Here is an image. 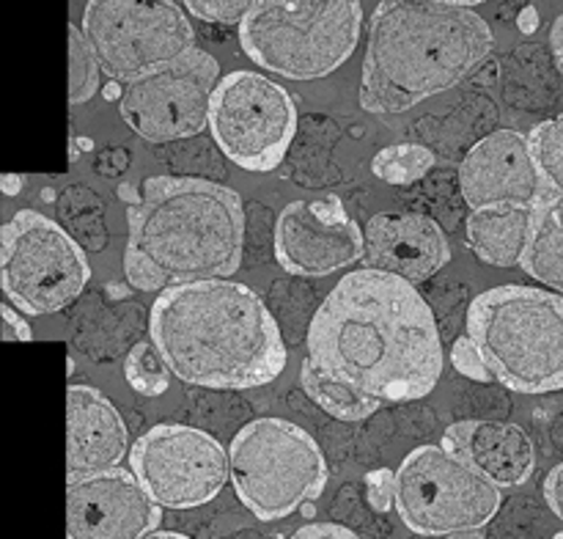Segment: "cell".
Returning <instances> with one entry per match:
<instances>
[{
    "label": "cell",
    "instance_id": "6da1fadb",
    "mask_svg": "<svg viewBox=\"0 0 563 539\" xmlns=\"http://www.w3.org/2000/svg\"><path fill=\"white\" fill-rule=\"evenodd\" d=\"M443 374L438 322L410 280L355 270L333 286L308 328L306 394L341 421L432 394Z\"/></svg>",
    "mask_w": 563,
    "mask_h": 539
},
{
    "label": "cell",
    "instance_id": "7a4b0ae2",
    "mask_svg": "<svg viewBox=\"0 0 563 539\" xmlns=\"http://www.w3.org/2000/svg\"><path fill=\"white\" fill-rule=\"evenodd\" d=\"M148 330L170 372L187 385L245 391L273 383L286 369L269 308L251 286L229 278L159 292Z\"/></svg>",
    "mask_w": 563,
    "mask_h": 539
},
{
    "label": "cell",
    "instance_id": "3957f363",
    "mask_svg": "<svg viewBox=\"0 0 563 539\" xmlns=\"http://www.w3.org/2000/svg\"><path fill=\"white\" fill-rule=\"evenodd\" d=\"M124 273L135 289L165 292L229 278L245 248L240 193L198 176H148L126 207Z\"/></svg>",
    "mask_w": 563,
    "mask_h": 539
},
{
    "label": "cell",
    "instance_id": "277c9868",
    "mask_svg": "<svg viewBox=\"0 0 563 539\" xmlns=\"http://www.w3.org/2000/svg\"><path fill=\"white\" fill-rule=\"evenodd\" d=\"M493 47V28L467 6L379 0L363 58V110L377 116L405 113L465 80Z\"/></svg>",
    "mask_w": 563,
    "mask_h": 539
},
{
    "label": "cell",
    "instance_id": "5b68a950",
    "mask_svg": "<svg viewBox=\"0 0 563 539\" xmlns=\"http://www.w3.org/2000/svg\"><path fill=\"white\" fill-rule=\"evenodd\" d=\"M467 336L495 383L517 394L563 388V295L522 284L482 292L467 308Z\"/></svg>",
    "mask_w": 563,
    "mask_h": 539
},
{
    "label": "cell",
    "instance_id": "8992f818",
    "mask_svg": "<svg viewBox=\"0 0 563 539\" xmlns=\"http://www.w3.org/2000/svg\"><path fill=\"white\" fill-rule=\"evenodd\" d=\"M361 28V0H256L240 44L253 64L286 80H319L350 61Z\"/></svg>",
    "mask_w": 563,
    "mask_h": 539
},
{
    "label": "cell",
    "instance_id": "52a82bcc",
    "mask_svg": "<svg viewBox=\"0 0 563 539\" xmlns=\"http://www.w3.org/2000/svg\"><path fill=\"white\" fill-rule=\"evenodd\" d=\"M234 493L258 520H280L317 501L328 462L317 440L286 418H256L229 446Z\"/></svg>",
    "mask_w": 563,
    "mask_h": 539
},
{
    "label": "cell",
    "instance_id": "ba28073f",
    "mask_svg": "<svg viewBox=\"0 0 563 539\" xmlns=\"http://www.w3.org/2000/svg\"><path fill=\"white\" fill-rule=\"evenodd\" d=\"M500 487L443 443L418 446L396 471V512L421 537L484 528L500 509Z\"/></svg>",
    "mask_w": 563,
    "mask_h": 539
},
{
    "label": "cell",
    "instance_id": "9c48e42d",
    "mask_svg": "<svg viewBox=\"0 0 563 539\" xmlns=\"http://www.w3.org/2000/svg\"><path fill=\"white\" fill-rule=\"evenodd\" d=\"M91 278L82 248L55 220L20 209L3 226L0 280L22 314L44 317L75 302Z\"/></svg>",
    "mask_w": 563,
    "mask_h": 539
},
{
    "label": "cell",
    "instance_id": "30bf717a",
    "mask_svg": "<svg viewBox=\"0 0 563 539\" xmlns=\"http://www.w3.org/2000/svg\"><path fill=\"white\" fill-rule=\"evenodd\" d=\"M80 28L104 75L124 86L196 47L176 0H88Z\"/></svg>",
    "mask_w": 563,
    "mask_h": 539
},
{
    "label": "cell",
    "instance_id": "8fae6325",
    "mask_svg": "<svg viewBox=\"0 0 563 539\" xmlns=\"http://www.w3.org/2000/svg\"><path fill=\"white\" fill-rule=\"evenodd\" d=\"M209 127L231 163L256 174L273 170L297 132L295 99L258 72H231L214 88Z\"/></svg>",
    "mask_w": 563,
    "mask_h": 539
},
{
    "label": "cell",
    "instance_id": "7c38bea8",
    "mask_svg": "<svg viewBox=\"0 0 563 539\" xmlns=\"http://www.w3.org/2000/svg\"><path fill=\"white\" fill-rule=\"evenodd\" d=\"M220 64L207 50L192 47L170 64L126 82L121 119L148 143L192 138L209 124Z\"/></svg>",
    "mask_w": 563,
    "mask_h": 539
},
{
    "label": "cell",
    "instance_id": "4fadbf2b",
    "mask_svg": "<svg viewBox=\"0 0 563 539\" xmlns=\"http://www.w3.org/2000/svg\"><path fill=\"white\" fill-rule=\"evenodd\" d=\"M132 473L163 509L203 506L231 479L229 451L187 424H157L132 443Z\"/></svg>",
    "mask_w": 563,
    "mask_h": 539
},
{
    "label": "cell",
    "instance_id": "5bb4252c",
    "mask_svg": "<svg viewBox=\"0 0 563 539\" xmlns=\"http://www.w3.org/2000/svg\"><path fill=\"white\" fill-rule=\"evenodd\" d=\"M366 253V237L335 196L291 201L275 223V256L295 275H322L350 267Z\"/></svg>",
    "mask_w": 563,
    "mask_h": 539
},
{
    "label": "cell",
    "instance_id": "9a60e30c",
    "mask_svg": "<svg viewBox=\"0 0 563 539\" xmlns=\"http://www.w3.org/2000/svg\"><path fill=\"white\" fill-rule=\"evenodd\" d=\"M163 522V506L124 468L66 482V539H143Z\"/></svg>",
    "mask_w": 563,
    "mask_h": 539
},
{
    "label": "cell",
    "instance_id": "2e32d148",
    "mask_svg": "<svg viewBox=\"0 0 563 539\" xmlns=\"http://www.w3.org/2000/svg\"><path fill=\"white\" fill-rule=\"evenodd\" d=\"M460 187L473 209L493 204L537 207L548 196L531 138L517 130H495L478 141L462 160Z\"/></svg>",
    "mask_w": 563,
    "mask_h": 539
},
{
    "label": "cell",
    "instance_id": "e0dca14e",
    "mask_svg": "<svg viewBox=\"0 0 563 539\" xmlns=\"http://www.w3.org/2000/svg\"><path fill=\"white\" fill-rule=\"evenodd\" d=\"M366 264L410 284L438 275L451 262V245L438 220L421 212H379L366 223Z\"/></svg>",
    "mask_w": 563,
    "mask_h": 539
},
{
    "label": "cell",
    "instance_id": "ac0fdd59",
    "mask_svg": "<svg viewBox=\"0 0 563 539\" xmlns=\"http://www.w3.org/2000/svg\"><path fill=\"white\" fill-rule=\"evenodd\" d=\"M130 449V432L113 402L91 385L66 391V479L119 468Z\"/></svg>",
    "mask_w": 563,
    "mask_h": 539
},
{
    "label": "cell",
    "instance_id": "d6986e66",
    "mask_svg": "<svg viewBox=\"0 0 563 539\" xmlns=\"http://www.w3.org/2000/svg\"><path fill=\"white\" fill-rule=\"evenodd\" d=\"M443 446L500 490L526 484L537 468L533 440L526 429L509 421H456L445 429Z\"/></svg>",
    "mask_w": 563,
    "mask_h": 539
},
{
    "label": "cell",
    "instance_id": "ffe728a7",
    "mask_svg": "<svg viewBox=\"0 0 563 539\" xmlns=\"http://www.w3.org/2000/svg\"><path fill=\"white\" fill-rule=\"evenodd\" d=\"M533 229V207L520 204H493L473 209L467 218V245L484 264L517 267L528 251Z\"/></svg>",
    "mask_w": 563,
    "mask_h": 539
},
{
    "label": "cell",
    "instance_id": "44dd1931",
    "mask_svg": "<svg viewBox=\"0 0 563 539\" xmlns=\"http://www.w3.org/2000/svg\"><path fill=\"white\" fill-rule=\"evenodd\" d=\"M522 270L563 295V196L548 193L533 207V229Z\"/></svg>",
    "mask_w": 563,
    "mask_h": 539
},
{
    "label": "cell",
    "instance_id": "7402d4cb",
    "mask_svg": "<svg viewBox=\"0 0 563 539\" xmlns=\"http://www.w3.org/2000/svg\"><path fill=\"white\" fill-rule=\"evenodd\" d=\"M434 152L421 146V143H396V146H385L383 152L374 154L372 170L377 179L388 182V185L407 187L412 182L423 179L432 170Z\"/></svg>",
    "mask_w": 563,
    "mask_h": 539
},
{
    "label": "cell",
    "instance_id": "603a6c76",
    "mask_svg": "<svg viewBox=\"0 0 563 539\" xmlns=\"http://www.w3.org/2000/svg\"><path fill=\"white\" fill-rule=\"evenodd\" d=\"M170 366L154 341H141L124 361V377L141 396H163L170 385Z\"/></svg>",
    "mask_w": 563,
    "mask_h": 539
},
{
    "label": "cell",
    "instance_id": "cb8c5ba5",
    "mask_svg": "<svg viewBox=\"0 0 563 539\" xmlns=\"http://www.w3.org/2000/svg\"><path fill=\"white\" fill-rule=\"evenodd\" d=\"M99 75L102 64L88 44L86 33L80 25H69V102H88L99 91Z\"/></svg>",
    "mask_w": 563,
    "mask_h": 539
},
{
    "label": "cell",
    "instance_id": "d4e9b609",
    "mask_svg": "<svg viewBox=\"0 0 563 539\" xmlns=\"http://www.w3.org/2000/svg\"><path fill=\"white\" fill-rule=\"evenodd\" d=\"M528 138L548 190L563 196V113L533 127Z\"/></svg>",
    "mask_w": 563,
    "mask_h": 539
},
{
    "label": "cell",
    "instance_id": "484cf974",
    "mask_svg": "<svg viewBox=\"0 0 563 539\" xmlns=\"http://www.w3.org/2000/svg\"><path fill=\"white\" fill-rule=\"evenodd\" d=\"M190 14L203 22H218V25H242L256 0H185Z\"/></svg>",
    "mask_w": 563,
    "mask_h": 539
},
{
    "label": "cell",
    "instance_id": "4316f807",
    "mask_svg": "<svg viewBox=\"0 0 563 539\" xmlns=\"http://www.w3.org/2000/svg\"><path fill=\"white\" fill-rule=\"evenodd\" d=\"M451 363L460 374H465L467 380H476V383H495L493 372H489L487 361H484L482 350L476 346V341L471 336H462L454 341V350H451Z\"/></svg>",
    "mask_w": 563,
    "mask_h": 539
},
{
    "label": "cell",
    "instance_id": "83f0119b",
    "mask_svg": "<svg viewBox=\"0 0 563 539\" xmlns=\"http://www.w3.org/2000/svg\"><path fill=\"white\" fill-rule=\"evenodd\" d=\"M366 501L374 512H390L396 506V471L377 468L366 473Z\"/></svg>",
    "mask_w": 563,
    "mask_h": 539
},
{
    "label": "cell",
    "instance_id": "f1b7e54d",
    "mask_svg": "<svg viewBox=\"0 0 563 539\" xmlns=\"http://www.w3.org/2000/svg\"><path fill=\"white\" fill-rule=\"evenodd\" d=\"M289 539H361L355 531L339 522H308V526L297 528Z\"/></svg>",
    "mask_w": 563,
    "mask_h": 539
},
{
    "label": "cell",
    "instance_id": "f546056e",
    "mask_svg": "<svg viewBox=\"0 0 563 539\" xmlns=\"http://www.w3.org/2000/svg\"><path fill=\"white\" fill-rule=\"evenodd\" d=\"M0 317H3V339L5 341H31L33 339L31 324L22 319V314L16 311L14 306H9V302H5V306L0 308Z\"/></svg>",
    "mask_w": 563,
    "mask_h": 539
},
{
    "label": "cell",
    "instance_id": "4dcf8cb0",
    "mask_svg": "<svg viewBox=\"0 0 563 539\" xmlns=\"http://www.w3.org/2000/svg\"><path fill=\"white\" fill-rule=\"evenodd\" d=\"M542 490H544V501H548L550 509L555 512V517H559V520H563V462L561 465H555L553 471L544 476Z\"/></svg>",
    "mask_w": 563,
    "mask_h": 539
},
{
    "label": "cell",
    "instance_id": "1f68e13d",
    "mask_svg": "<svg viewBox=\"0 0 563 539\" xmlns=\"http://www.w3.org/2000/svg\"><path fill=\"white\" fill-rule=\"evenodd\" d=\"M550 44H553V55H555V64L563 72V14L559 20L553 22V33H550Z\"/></svg>",
    "mask_w": 563,
    "mask_h": 539
},
{
    "label": "cell",
    "instance_id": "d6a6232c",
    "mask_svg": "<svg viewBox=\"0 0 563 539\" xmlns=\"http://www.w3.org/2000/svg\"><path fill=\"white\" fill-rule=\"evenodd\" d=\"M143 539H192V537H187V534H176V531H152Z\"/></svg>",
    "mask_w": 563,
    "mask_h": 539
},
{
    "label": "cell",
    "instance_id": "836d02e7",
    "mask_svg": "<svg viewBox=\"0 0 563 539\" xmlns=\"http://www.w3.org/2000/svg\"><path fill=\"white\" fill-rule=\"evenodd\" d=\"M438 3H451V6H467V9H473V6H482L484 0H438Z\"/></svg>",
    "mask_w": 563,
    "mask_h": 539
},
{
    "label": "cell",
    "instance_id": "e575fe53",
    "mask_svg": "<svg viewBox=\"0 0 563 539\" xmlns=\"http://www.w3.org/2000/svg\"><path fill=\"white\" fill-rule=\"evenodd\" d=\"M553 539H563V531H559V534H555V537Z\"/></svg>",
    "mask_w": 563,
    "mask_h": 539
}]
</instances>
